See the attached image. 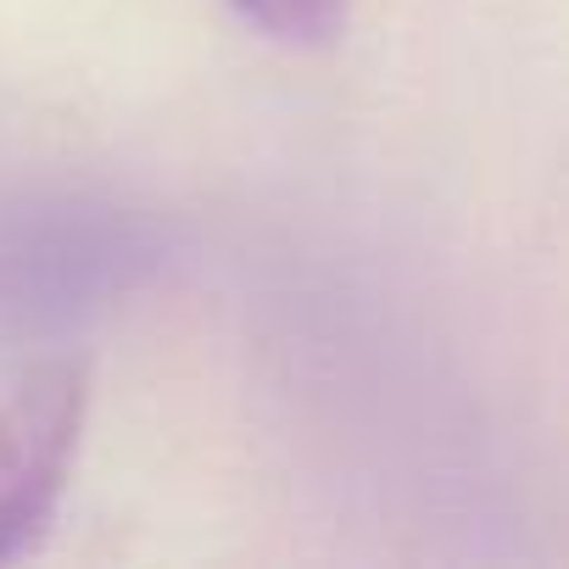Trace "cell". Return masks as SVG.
Listing matches in <instances>:
<instances>
[{"instance_id": "6da1fadb", "label": "cell", "mask_w": 569, "mask_h": 569, "mask_svg": "<svg viewBox=\"0 0 569 569\" xmlns=\"http://www.w3.org/2000/svg\"><path fill=\"white\" fill-rule=\"evenodd\" d=\"M84 369L51 358L0 408V558H18L51 525L84 436Z\"/></svg>"}, {"instance_id": "7a4b0ae2", "label": "cell", "mask_w": 569, "mask_h": 569, "mask_svg": "<svg viewBox=\"0 0 569 569\" xmlns=\"http://www.w3.org/2000/svg\"><path fill=\"white\" fill-rule=\"evenodd\" d=\"M229 7L279 46H330L347 23V0H229Z\"/></svg>"}]
</instances>
